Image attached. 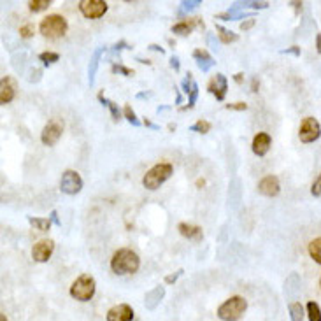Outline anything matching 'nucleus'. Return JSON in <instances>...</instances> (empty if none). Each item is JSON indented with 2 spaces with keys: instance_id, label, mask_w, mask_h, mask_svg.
Instances as JSON below:
<instances>
[{
  "instance_id": "e433bc0d",
  "label": "nucleus",
  "mask_w": 321,
  "mask_h": 321,
  "mask_svg": "<svg viewBox=\"0 0 321 321\" xmlns=\"http://www.w3.org/2000/svg\"><path fill=\"white\" fill-rule=\"evenodd\" d=\"M51 221H53V223H57L58 225V227H62V221L60 220H58V216H57V211H53V212H51Z\"/></svg>"
},
{
  "instance_id": "49530a36",
  "label": "nucleus",
  "mask_w": 321,
  "mask_h": 321,
  "mask_svg": "<svg viewBox=\"0 0 321 321\" xmlns=\"http://www.w3.org/2000/svg\"><path fill=\"white\" fill-rule=\"evenodd\" d=\"M319 286H321V278H319Z\"/></svg>"
},
{
  "instance_id": "2f4dec72",
  "label": "nucleus",
  "mask_w": 321,
  "mask_h": 321,
  "mask_svg": "<svg viewBox=\"0 0 321 321\" xmlns=\"http://www.w3.org/2000/svg\"><path fill=\"white\" fill-rule=\"evenodd\" d=\"M227 109H232V111H246V109H248V104H244V102H235V104H227Z\"/></svg>"
},
{
  "instance_id": "aec40b11",
  "label": "nucleus",
  "mask_w": 321,
  "mask_h": 321,
  "mask_svg": "<svg viewBox=\"0 0 321 321\" xmlns=\"http://www.w3.org/2000/svg\"><path fill=\"white\" fill-rule=\"evenodd\" d=\"M98 100L102 102L104 105H107L111 109V114H113V120L114 121H120L121 120V113H120V107H118L116 102H113V100H107V98H104V93H98Z\"/></svg>"
},
{
  "instance_id": "c85d7f7f",
  "label": "nucleus",
  "mask_w": 321,
  "mask_h": 321,
  "mask_svg": "<svg viewBox=\"0 0 321 321\" xmlns=\"http://www.w3.org/2000/svg\"><path fill=\"white\" fill-rule=\"evenodd\" d=\"M123 114H125V118H127L130 123H134V125H141V121L137 120V116H135V113H134V109H132L130 105H125V109H123Z\"/></svg>"
},
{
  "instance_id": "f704fd0d",
  "label": "nucleus",
  "mask_w": 321,
  "mask_h": 321,
  "mask_svg": "<svg viewBox=\"0 0 321 321\" xmlns=\"http://www.w3.org/2000/svg\"><path fill=\"white\" fill-rule=\"evenodd\" d=\"M253 25H254V18H249L248 21H242L241 23V30H249Z\"/></svg>"
},
{
  "instance_id": "c03bdc74",
  "label": "nucleus",
  "mask_w": 321,
  "mask_h": 321,
  "mask_svg": "<svg viewBox=\"0 0 321 321\" xmlns=\"http://www.w3.org/2000/svg\"><path fill=\"white\" fill-rule=\"evenodd\" d=\"M144 125H146V127H151V128H156V125H153L149 120H144Z\"/></svg>"
},
{
  "instance_id": "a19ab883",
  "label": "nucleus",
  "mask_w": 321,
  "mask_h": 321,
  "mask_svg": "<svg viewBox=\"0 0 321 321\" xmlns=\"http://www.w3.org/2000/svg\"><path fill=\"white\" fill-rule=\"evenodd\" d=\"M234 79H235V83H239V84H241V83H242V79H244V74H242V72L235 74V77H234Z\"/></svg>"
},
{
  "instance_id": "423d86ee",
  "label": "nucleus",
  "mask_w": 321,
  "mask_h": 321,
  "mask_svg": "<svg viewBox=\"0 0 321 321\" xmlns=\"http://www.w3.org/2000/svg\"><path fill=\"white\" fill-rule=\"evenodd\" d=\"M62 134H64V121L58 120V118H51L40 132V141H42L44 146H55L60 141Z\"/></svg>"
},
{
  "instance_id": "dca6fc26",
  "label": "nucleus",
  "mask_w": 321,
  "mask_h": 321,
  "mask_svg": "<svg viewBox=\"0 0 321 321\" xmlns=\"http://www.w3.org/2000/svg\"><path fill=\"white\" fill-rule=\"evenodd\" d=\"M178 230L183 237L191 239V241H200L204 237V232H202L200 227L197 225H191V223H179L178 225Z\"/></svg>"
},
{
  "instance_id": "37998d69",
  "label": "nucleus",
  "mask_w": 321,
  "mask_h": 321,
  "mask_svg": "<svg viewBox=\"0 0 321 321\" xmlns=\"http://www.w3.org/2000/svg\"><path fill=\"white\" fill-rule=\"evenodd\" d=\"M149 49H154V51H160V53H164V47L156 46V44H151V46H149Z\"/></svg>"
},
{
  "instance_id": "cd10ccee",
  "label": "nucleus",
  "mask_w": 321,
  "mask_h": 321,
  "mask_svg": "<svg viewBox=\"0 0 321 321\" xmlns=\"http://www.w3.org/2000/svg\"><path fill=\"white\" fill-rule=\"evenodd\" d=\"M34 34H35V28L32 23H25L20 27V37H23V39H30Z\"/></svg>"
},
{
  "instance_id": "f257e3e1",
  "label": "nucleus",
  "mask_w": 321,
  "mask_h": 321,
  "mask_svg": "<svg viewBox=\"0 0 321 321\" xmlns=\"http://www.w3.org/2000/svg\"><path fill=\"white\" fill-rule=\"evenodd\" d=\"M139 267H141V258L134 249L121 248L111 258V271L118 276L134 274V272L139 271Z\"/></svg>"
},
{
  "instance_id": "b1692460",
  "label": "nucleus",
  "mask_w": 321,
  "mask_h": 321,
  "mask_svg": "<svg viewBox=\"0 0 321 321\" xmlns=\"http://www.w3.org/2000/svg\"><path fill=\"white\" fill-rule=\"evenodd\" d=\"M39 60L42 62L44 65H51V64H55V62L60 60V55L55 53V51H44V53L39 55Z\"/></svg>"
},
{
  "instance_id": "9b49d317",
  "label": "nucleus",
  "mask_w": 321,
  "mask_h": 321,
  "mask_svg": "<svg viewBox=\"0 0 321 321\" xmlns=\"http://www.w3.org/2000/svg\"><path fill=\"white\" fill-rule=\"evenodd\" d=\"M105 319L107 321H132L134 319V309L128 304H118L107 311Z\"/></svg>"
},
{
  "instance_id": "39448f33",
  "label": "nucleus",
  "mask_w": 321,
  "mask_h": 321,
  "mask_svg": "<svg viewBox=\"0 0 321 321\" xmlns=\"http://www.w3.org/2000/svg\"><path fill=\"white\" fill-rule=\"evenodd\" d=\"M95 291H97V283L95 278L90 274H83L72 283L71 286V297L79 302H88L93 298Z\"/></svg>"
},
{
  "instance_id": "473e14b6",
  "label": "nucleus",
  "mask_w": 321,
  "mask_h": 321,
  "mask_svg": "<svg viewBox=\"0 0 321 321\" xmlns=\"http://www.w3.org/2000/svg\"><path fill=\"white\" fill-rule=\"evenodd\" d=\"M197 95H198V86H197V84H193V86H191L190 104H188V107H193V105H195V100H197Z\"/></svg>"
},
{
  "instance_id": "20e7f679",
  "label": "nucleus",
  "mask_w": 321,
  "mask_h": 321,
  "mask_svg": "<svg viewBox=\"0 0 321 321\" xmlns=\"http://www.w3.org/2000/svg\"><path fill=\"white\" fill-rule=\"evenodd\" d=\"M39 30L47 39H60V37L67 34L69 23L62 14H49V16H46L40 21Z\"/></svg>"
},
{
  "instance_id": "f3484780",
  "label": "nucleus",
  "mask_w": 321,
  "mask_h": 321,
  "mask_svg": "<svg viewBox=\"0 0 321 321\" xmlns=\"http://www.w3.org/2000/svg\"><path fill=\"white\" fill-rule=\"evenodd\" d=\"M195 25H202V27H204V23L200 21V18H193V20H184V21H179V23H176L174 27H172V34L190 35L191 30L195 28Z\"/></svg>"
},
{
  "instance_id": "a18cd8bd",
  "label": "nucleus",
  "mask_w": 321,
  "mask_h": 321,
  "mask_svg": "<svg viewBox=\"0 0 321 321\" xmlns=\"http://www.w3.org/2000/svg\"><path fill=\"white\" fill-rule=\"evenodd\" d=\"M0 321H9V319L6 318V314H0Z\"/></svg>"
},
{
  "instance_id": "ea45409f",
  "label": "nucleus",
  "mask_w": 321,
  "mask_h": 321,
  "mask_svg": "<svg viewBox=\"0 0 321 321\" xmlns=\"http://www.w3.org/2000/svg\"><path fill=\"white\" fill-rule=\"evenodd\" d=\"M283 53H295V55H300V49H298L297 46H293V47H290V49L283 51Z\"/></svg>"
},
{
  "instance_id": "9d476101",
  "label": "nucleus",
  "mask_w": 321,
  "mask_h": 321,
  "mask_svg": "<svg viewBox=\"0 0 321 321\" xmlns=\"http://www.w3.org/2000/svg\"><path fill=\"white\" fill-rule=\"evenodd\" d=\"M55 251V242L51 239H42V241L35 242L34 248H32V258L39 263H44L51 258Z\"/></svg>"
},
{
  "instance_id": "6e6552de",
  "label": "nucleus",
  "mask_w": 321,
  "mask_h": 321,
  "mask_svg": "<svg viewBox=\"0 0 321 321\" xmlns=\"http://www.w3.org/2000/svg\"><path fill=\"white\" fill-rule=\"evenodd\" d=\"M79 11L88 20H98L107 13V2L104 0H81Z\"/></svg>"
},
{
  "instance_id": "c756f323",
  "label": "nucleus",
  "mask_w": 321,
  "mask_h": 321,
  "mask_svg": "<svg viewBox=\"0 0 321 321\" xmlns=\"http://www.w3.org/2000/svg\"><path fill=\"white\" fill-rule=\"evenodd\" d=\"M311 193L314 195V197H321V174L318 176V179H316L314 183H312Z\"/></svg>"
},
{
  "instance_id": "f03ea898",
  "label": "nucleus",
  "mask_w": 321,
  "mask_h": 321,
  "mask_svg": "<svg viewBox=\"0 0 321 321\" xmlns=\"http://www.w3.org/2000/svg\"><path fill=\"white\" fill-rule=\"evenodd\" d=\"M174 174V167L172 164H167V162H162V164H156L146 172V176L142 178V186L147 188V190L154 191L162 186L171 176Z\"/></svg>"
},
{
  "instance_id": "79ce46f5",
  "label": "nucleus",
  "mask_w": 321,
  "mask_h": 321,
  "mask_svg": "<svg viewBox=\"0 0 321 321\" xmlns=\"http://www.w3.org/2000/svg\"><path fill=\"white\" fill-rule=\"evenodd\" d=\"M316 47H318V53L321 55V34L316 35Z\"/></svg>"
},
{
  "instance_id": "ddd939ff",
  "label": "nucleus",
  "mask_w": 321,
  "mask_h": 321,
  "mask_svg": "<svg viewBox=\"0 0 321 321\" xmlns=\"http://www.w3.org/2000/svg\"><path fill=\"white\" fill-rule=\"evenodd\" d=\"M271 146H272V139L271 135L265 134V132H260V134L254 135L253 144H251L253 153L256 154V156H265V154L269 153V149H271Z\"/></svg>"
},
{
  "instance_id": "c9c22d12",
  "label": "nucleus",
  "mask_w": 321,
  "mask_h": 321,
  "mask_svg": "<svg viewBox=\"0 0 321 321\" xmlns=\"http://www.w3.org/2000/svg\"><path fill=\"white\" fill-rule=\"evenodd\" d=\"M258 88H260V81H258V77H253L251 79V91H258Z\"/></svg>"
},
{
  "instance_id": "393cba45",
  "label": "nucleus",
  "mask_w": 321,
  "mask_h": 321,
  "mask_svg": "<svg viewBox=\"0 0 321 321\" xmlns=\"http://www.w3.org/2000/svg\"><path fill=\"white\" fill-rule=\"evenodd\" d=\"M216 30L220 32V39H221V42L230 44V42H235V40H237V34H234V32L225 30L223 27H216Z\"/></svg>"
},
{
  "instance_id": "f8f14e48",
  "label": "nucleus",
  "mask_w": 321,
  "mask_h": 321,
  "mask_svg": "<svg viewBox=\"0 0 321 321\" xmlns=\"http://www.w3.org/2000/svg\"><path fill=\"white\" fill-rule=\"evenodd\" d=\"M258 191L265 197H276L281 191V184H279V179L276 176H267L258 183Z\"/></svg>"
},
{
  "instance_id": "412c9836",
  "label": "nucleus",
  "mask_w": 321,
  "mask_h": 321,
  "mask_svg": "<svg viewBox=\"0 0 321 321\" xmlns=\"http://www.w3.org/2000/svg\"><path fill=\"white\" fill-rule=\"evenodd\" d=\"M290 318L291 321H304V307L300 302H291L290 304Z\"/></svg>"
},
{
  "instance_id": "a211bd4d",
  "label": "nucleus",
  "mask_w": 321,
  "mask_h": 321,
  "mask_svg": "<svg viewBox=\"0 0 321 321\" xmlns=\"http://www.w3.org/2000/svg\"><path fill=\"white\" fill-rule=\"evenodd\" d=\"M28 223L39 232H47L51 228V218H28Z\"/></svg>"
},
{
  "instance_id": "a878e982",
  "label": "nucleus",
  "mask_w": 321,
  "mask_h": 321,
  "mask_svg": "<svg viewBox=\"0 0 321 321\" xmlns=\"http://www.w3.org/2000/svg\"><path fill=\"white\" fill-rule=\"evenodd\" d=\"M51 6V0H30L28 2V7H30L32 13H39V11H44Z\"/></svg>"
},
{
  "instance_id": "5701e85b",
  "label": "nucleus",
  "mask_w": 321,
  "mask_h": 321,
  "mask_svg": "<svg viewBox=\"0 0 321 321\" xmlns=\"http://www.w3.org/2000/svg\"><path fill=\"white\" fill-rule=\"evenodd\" d=\"M307 318L309 321H321V309L316 302H309L307 304Z\"/></svg>"
},
{
  "instance_id": "7c9ffc66",
  "label": "nucleus",
  "mask_w": 321,
  "mask_h": 321,
  "mask_svg": "<svg viewBox=\"0 0 321 321\" xmlns=\"http://www.w3.org/2000/svg\"><path fill=\"white\" fill-rule=\"evenodd\" d=\"M113 72H121V74H125V76H134V71L123 67V65H113Z\"/></svg>"
},
{
  "instance_id": "1a4fd4ad",
  "label": "nucleus",
  "mask_w": 321,
  "mask_h": 321,
  "mask_svg": "<svg viewBox=\"0 0 321 321\" xmlns=\"http://www.w3.org/2000/svg\"><path fill=\"white\" fill-rule=\"evenodd\" d=\"M81 188H83V179H81L79 172H76V171H65L64 174H62L60 190L64 191V193L76 195V193H79V191H81Z\"/></svg>"
},
{
  "instance_id": "7ed1b4c3",
  "label": "nucleus",
  "mask_w": 321,
  "mask_h": 321,
  "mask_svg": "<svg viewBox=\"0 0 321 321\" xmlns=\"http://www.w3.org/2000/svg\"><path fill=\"white\" fill-rule=\"evenodd\" d=\"M248 309V302L244 297H230L218 307V318L223 321H237Z\"/></svg>"
},
{
  "instance_id": "4be33fe9",
  "label": "nucleus",
  "mask_w": 321,
  "mask_h": 321,
  "mask_svg": "<svg viewBox=\"0 0 321 321\" xmlns=\"http://www.w3.org/2000/svg\"><path fill=\"white\" fill-rule=\"evenodd\" d=\"M164 297V288H156L154 291H151L149 295H147V298H146V305L149 309H154V305L160 302V298Z\"/></svg>"
},
{
  "instance_id": "0eeeda50",
  "label": "nucleus",
  "mask_w": 321,
  "mask_h": 321,
  "mask_svg": "<svg viewBox=\"0 0 321 321\" xmlns=\"http://www.w3.org/2000/svg\"><path fill=\"white\" fill-rule=\"evenodd\" d=\"M321 135V125L316 118L307 116L304 118V121L300 123V128H298V137H300L302 142L309 144L318 141Z\"/></svg>"
},
{
  "instance_id": "6ab92c4d",
  "label": "nucleus",
  "mask_w": 321,
  "mask_h": 321,
  "mask_svg": "<svg viewBox=\"0 0 321 321\" xmlns=\"http://www.w3.org/2000/svg\"><path fill=\"white\" fill-rule=\"evenodd\" d=\"M309 254H311V258L316 263L321 265V237L312 239V241L309 242Z\"/></svg>"
},
{
  "instance_id": "58836bf2",
  "label": "nucleus",
  "mask_w": 321,
  "mask_h": 321,
  "mask_svg": "<svg viewBox=\"0 0 321 321\" xmlns=\"http://www.w3.org/2000/svg\"><path fill=\"white\" fill-rule=\"evenodd\" d=\"M181 272H183V271H179V272H178V274H176V276H169V278H167V279H165V281H167V283H174V281H176V279H178V278H179V276H181Z\"/></svg>"
},
{
  "instance_id": "4c0bfd02",
  "label": "nucleus",
  "mask_w": 321,
  "mask_h": 321,
  "mask_svg": "<svg viewBox=\"0 0 321 321\" xmlns=\"http://www.w3.org/2000/svg\"><path fill=\"white\" fill-rule=\"evenodd\" d=\"M171 65L176 69V71H179V60H178V57H172L171 58Z\"/></svg>"
},
{
  "instance_id": "72a5a7b5",
  "label": "nucleus",
  "mask_w": 321,
  "mask_h": 321,
  "mask_svg": "<svg viewBox=\"0 0 321 321\" xmlns=\"http://www.w3.org/2000/svg\"><path fill=\"white\" fill-rule=\"evenodd\" d=\"M190 84H193V81H191V74H188V77L183 81V91H184V93H191Z\"/></svg>"
},
{
  "instance_id": "bb28decb",
  "label": "nucleus",
  "mask_w": 321,
  "mask_h": 321,
  "mask_svg": "<svg viewBox=\"0 0 321 321\" xmlns=\"http://www.w3.org/2000/svg\"><path fill=\"white\" fill-rule=\"evenodd\" d=\"M191 130L193 132H198V134H207L209 130H211V123L205 120H198L197 123L191 127Z\"/></svg>"
},
{
  "instance_id": "4468645a",
  "label": "nucleus",
  "mask_w": 321,
  "mask_h": 321,
  "mask_svg": "<svg viewBox=\"0 0 321 321\" xmlns=\"http://www.w3.org/2000/svg\"><path fill=\"white\" fill-rule=\"evenodd\" d=\"M14 95H16V83H14V79L9 76L2 77V83H0V102L4 105L9 104L14 98Z\"/></svg>"
},
{
  "instance_id": "2eb2a0df",
  "label": "nucleus",
  "mask_w": 321,
  "mask_h": 321,
  "mask_svg": "<svg viewBox=\"0 0 321 321\" xmlns=\"http://www.w3.org/2000/svg\"><path fill=\"white\" fill-rule=\"evenodd\" d=\"M227 77L223 74H216L211 81H209V91L218 98V100H223L225 95H227Z\"/></svg>"
}]
</instances>
